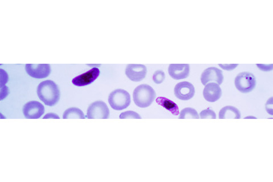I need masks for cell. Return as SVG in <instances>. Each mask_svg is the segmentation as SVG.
Masks as SVG:
<instances>
[{
  "mask_svg": "<svg viewBox=\"0 0 273 182\" xmlns=\"http://www.w3.org/2000/svg\"><path fill=\"white\" fill-rule=\"evenodd\" d=\"M40 100L46 106H54L58 102L61 92L57 84L52 80H47L40 83L37 88Z\"/></svg>",
  "mask_w": 273,
  "mask_h": 182,
  "instance_id": "1",
  "label": "cell"
},
{
  "mask_svg": "<svg viewBox=\"0 0 273 182\" xmlns=\"http://www.w3.org/2000/svg\"><path fill=\"white\" fill-rule=\"evenodd\" d=\"M133 100L139 107L147 108L154 102L156 93L154 89L148 84H141L133 91Z\"/></svg>",
  "mask_w": 273,
  "mask_h": 182,
  "instance_id": "2",
  "label": "cell"
},
{
  "mask_svg": "<svg viewBox=\"0 0 273 182\" xmlns=\"http://www.w3.org/2000/svg\"><path fill=\"white\" fill-rule=\"evenodd\" d=\"M108 102L113 109L122 110L128 107L131 104V95L124 90H116L110 93Z\"/></svg>",
  "mask_w": 273,
  "mask_h": 182,
  "instance_id": "3",
  "label": "cell"
},
{
  "mask_svg": "<svg viewBox=\"0 0 273 182\" xmlns=\"http://www.w3.org/2000/svg\"><path fill=\"white\" fill-rule=\"evenodd\" d=\"M235 86L239 92L249 93L254 90L256 85V79L254 74L249 72L239 73L236 77Z\"/></svg>",
  "mask_w": 273,
  "mask_h": 182,
  "instance_id": "4",
  "label": "cell"
},
{
  "mask_svg": "<svg viewBox=\"0 0 273 182\" xmlns=\"http://www.w3.org/2000/svg\"><path fill=\"white\" fill-rule=\"evenodd\" d=\"M109 116V109L107 105L102 101H97L89 106L86 117L88 119H106Z\"/></svg>",
  "mask_w": 273,
  "mask_h": 182,
  "instance_id": "5",
  "label": "cell"
},
{
  "mask_svg": "<svg viewBox=\"0 0 273 182\" xmlns=\"http://www.w3.org/2000/svg\"><path fill=\"white\" fill-rule=\"evenodd\" d=\"M25 70L28 75L35 79H43L51 73V67L49 64H27Z\"/></svg>",
  "mask_w": 273,
  "mask_h": 182,
  "instance_id": "6",
  "label": "cell"
},
{
  "mask_svg": "<svg viewBox=\"0 0 273 182\" xmlns=\"http://www.w3.org/2000/svg\"><path fill=\"white\" fill-rule=\"evenodd\" d=\"M45 112V107L37 101H31L25 104L23 113L26 119H36L41 117Z\"/></svg>",
  "mask_w": 273,
  "mask_h": 182,
  "instance_id": "7",
  "label": "cell"
},
{
  "mask_svg": "<svg viewBox=\"0 0 273 182\" xmlns=\"http://www.w3.org/2000/svg\"><path fill=\"white\" fill-rule=\"evenodd\" d=\"M195 93L194 86L188 82H180L175 87V95L181 100L186 101L191 99L194 97Z\"/></svg>",
  "mask_w": 273,
  "mask_h": 182,
  "instance_id": "8",
  "label": "cell"
},
{
  "mask_svg": "<svg viewBox=\"0 0 273 182\" xmlns=\"http://www.w3.org/2000/svg\"><path fill=\"white\" fill-rule=\"evenodd\" d=\"M223 80L224 77L222 71L214 67L205 70L201 76V82L204 86L211 82H215L219 85H221L223 82Z\"/></svg>",
  "mask_w": 273,
  "mask_h": 182,
  "instance_id": "9",
  "label": "cell"
},
{
  "mask_svg": "<svg viewBox=\"0 0 273 182\" xmlns=\"http://www.w3.org/2000/svg\"><path fill=\"white\" fill-rule=\"evenodd\" d=\"M147 69L145 65L130 64L126 67L125 73L129 79L133 82H140L145 78Z\"/></svg>",
  "mask_w": 273,
  "mask_h": 182,
  "instance_id": "10",
  "label": "cell"
},
{
  "mask_svg": "<svg viewBox=\"0 0 273 182\" xmlns=\"http://www.w3.org/2000/svg\"><path fill=\"white\" fill-rule=\"evenodd\" d=\"M101 73L98 68H92L84 73L82 74L73 79L72 82L75 86L78 87H83L88 85L98 78Z\"/></svg>",
  "mask_w": 273,
  "mask_h": 182,
  "instance_id": "11",
  "label": "cell"
},
{
  "mask_svg": "<svg viewBox=\"0 0 273 182\" xmlns=\"http://www.w3.org/2000/svg\"><path fill=\"white\" fill-rule=\"evenodd\" d=\"M169 75L175 80L185 79L189 76L188 64H171L168 69Z\"/></svg>",
  "mask_w": 273,
  "mask_h": 182,
  "instance_id": "12",
  "label": "cell"
},
{
  "mask_svg": "<svg viewBox=\"0 0 273 182\" xmlns=\"http://www.w3.org/2000/svg\"><path fill=\"white\" fill-rule=\"evenodd\" d=\"M222 91L218 84L210 83L206 84L203 90V96L208 102L214 103L221 98Z\"/></svg>",
  "mask_w": 273,
  "mask_h": 182,
  "instance_id": "13",
  "label": "cell"
},
{
  "mask_svg": "<svg viewBox=\"0 0 273 182\" xmlns=\"http://www.w3.org/2000/svg\"><path fill=\"white\" fill-rule=\"evenodd\" d=\"M156 103L170 111L173 115L178 116L179 114V108L177 104L165 97H158L156 99Z\"/></svg>",
  "mask_w": 273,
  "mask_h": 182,
  "instance_id": "14",
  "label": "cell"
},
{
  "mask_svg": "<svg viewBox=\"0 0 273 182\" xmlns=\"http://www.w3.org/2000/svg\"><path fill=\"white\" fill-rule=\"evenodd\" d=\"M241 118V113L235 107L226 106L220 111L219 119H237Z\"/></svg>",
  "mask_w": 273,
  "mask_h": 182,
  "instance_id": "15",
  "label": "cell"
},
{
  "mask_svg": "<svg viewBox=\"0 0 273 182\" xmlns=\"http://www.w3.org/2000/svg\"><path fill=\"white\" fill-rule=\"evenodd\" d=\"M63 119H85L84 113L78 108L72 107L67 109L63 115Z\"/></svg>",
  "mask_w": 273,
  "mask_h": 182,
  "instance_id": "16",
  "label": "cell"
},
{
  "mask_svg": "<svg viewBox=\"0 0 273 182\" xmlns=\"http://www.w3.org/2000/svg\"><path fill=\"white\" fill-rule=\"evenodd\" d=\"M179 119H199V114L195 109L192 108H186L183 109L180 115Z\"/></svg>",
  "mask_w": 273,
  "mask_h": 182,
  "instance_id": "17",
  "label": "cell"
},
{
  "mask_svg": "<svg viewBox=\"0 0 273 182\" xmlns=\"http://www.w3.org/2000/svg\"><path fill=\"white\" fill-rule=\"evenodd\" d=\"M119 119H141L140 116L137 113L134 111L129 110L126 112L122 113L119 115Z\"/></svg>",
  "mask_w": 273,
  "mask_h": 182,
  "instance_id": "18",
  "label": "cell"
},
{
  "mask_svg": "<svg viewBox=\"0 0 273 182\" xmlns=\"http://www.w3.org/2000/svg\"><path fill=\"white\" fill-rule=\"evenodd\" d=\"M165 79V73L161 70L156 71L153 75V79L156 84H161Z\"/></svg>",
  "mask_w": 273,
  "mask_h": 182,
  "instance_id": "19",
  "label": "cell"
},
{
  "mask_svg": "<svg viewBox=\"0 0 273 182\" xmlns=\"http://www.w3.org/2000/svg\"><path fill=\"white\" fill-rule=\"evenodd\" d=\"M201 119H213L216 118V113L214 110L210 109L203 110L200 114Z\"/></svg>",
  "mask_w": 273,
  "mask_h": 182,
  "instance_id": "20",
  "label": "cell"
},
{
  "mask_svg": "<svg viewBox=\"0 0 273 182\" xmlns=\"http://www.w3.org/2000/svg\"><path fill=\"white\" fill-rule=\"evenodd\" d=\"M1 87L5 85V84L7 83L8 80V76L7 73L5 72L4 70L1 69Z\"/></svg>",
  "mask_w": 273,
  "mask_h": 182,
  "instance_id": "21",
  "label": "cell"
},
{
  "mask_svg": "<svg viewBox=\"0 0 273 182\" xmlns=\"http://www.w3.org/2000/svg\"><path fill=\"white\" fill-rule=\"evenodd\" d=\"M239 65H235V64L234 65H219V66L221 67L222 69L227 71L234 70Z\"/></svg>",
  "mask_w": 273,
  "mask_h": 182,
  "instance_id": "22",
  "label": "cell"
},
{
  "mask_svg": "<svg viewBox=\"0 0 273 182\" xmlns=\"http://www.w3.org/2000/svg\"><path fill=\"white\" fill-rule=\"evenodd\" d=\"M43 119H59V117L56 114L51 113L46 114V115L43 117Z\"/></svg>",
  "mask_w": 273,
  "mask_h": 182,
  "instance_id": "23",
  "label": "cell"
}]
</instances>
